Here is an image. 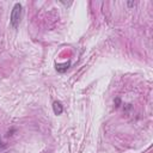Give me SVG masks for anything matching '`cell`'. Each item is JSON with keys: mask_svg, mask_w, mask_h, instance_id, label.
<instances>
[{"mask_svg": "<svg viewBox=\"0 0 153 153\" xmlns=\"http://www.w3.org/2000/svg\"><path fill=\"white\" fill-rule=\"evenodd\" d=\"M135 5H136V2H131V1L128 2V6H135Z\"/></svg>", "mask_w": 153, "mask_h": 153, "instance_id": "cell-4", "label": "cell"}, {"mask_svg": "<svg viewBox=\"0 0 153 153\" xmlns=\"http://www.w3.org/2000/svg\"><path fill=\"white\" fill-rule=\"evenodd\" d=\"M69 67V62H66L65 65H57V67H56V69L59 71V72H65V71H67V68Z\"/></svg>", "mask_w": 153, "mask_h": 153, "instance_id": "cell-3", "label": "cell"}, {"mask_svg": "<svg viewBox=\"0 0 153 153\" xmlns=\"http://www.w3.org/2000/svg\"><path fill=\"white\" fill-rule=\"evenodd\" d=\"M2 147H5V145H4V142H2L1 139H0V148H2Z\"/></svg>", "mask_w": 153, "mask_h": 153, "instance_id": "cell-5", "label": "cell"}, {"mask_svg": "<svg viewBox=\"0 0 153 153\" xmlns=\"http://www.w3.org/2000/svg\"><path fill=\"white\" fill-rule=\"evenodd\" d=\"M22 16H23V6H22V4L16 2L12 11H11V17H10V23H11V26L13 29H17L19 26L20 20H22Z\"/></svg>", "mask_w": 153, "mask_h": 153, "instance_id": "cell-1", "label": "cell"}, {"mask_svg": "<svg viewBox=\"0 0 153 153\" xmlns=\"http://www.w3.org/2000/svg\"><path fill=\"white\" fill-rule=\"evenodd\" d=\"M53 110H54V114L55 115H61L62 111H63V106L60 102H54L53 103Z\"/></svg>", "mask_w": 153, "mask_h": 153, "instance_id": "cell-2", "label": "cell"}]
</instances>
